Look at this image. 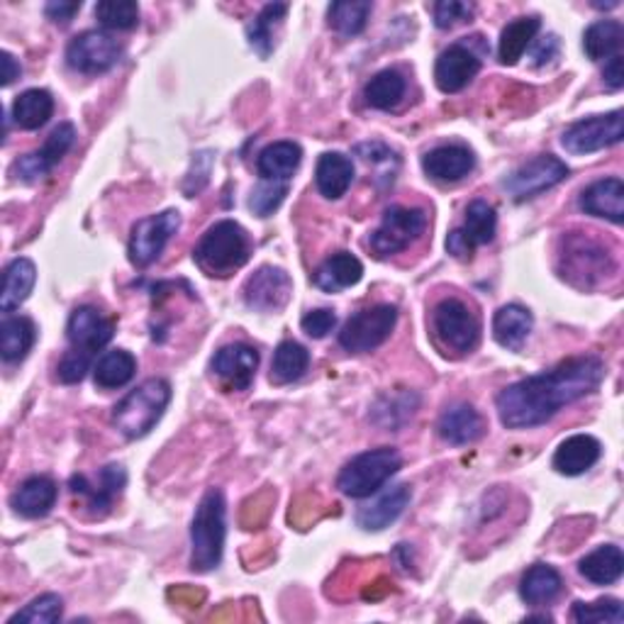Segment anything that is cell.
I'll return each mask as SVG.
<instances>
[{
    "label": "cell",
    "mask_w": 624,
    "mask_h": 624,
    "mask_svg": "<svg viewBox=\"0 0 624 624\" xmlns=\"http://www.w3.org/2000/svg\"><path fill=\"white\" fill-rule=\"evenodd\" d=\"M605 364L593 354L561 361L551 371L522 379L497 395V415L507 429H532L600 388Z\"/></svg>",
    "instance_id": "6da1fadb"
},
{
    "label": "cell",
    "mask_w": 624,
    "mask_h": 624,
    "mask_svg": "<svg viewBox=\"0 0 624 624\" xmlns=\"http://www.w3.org/2000/svg\"><path fill=\"white\" fill-rule=\"evenodd\" d=\"M227 503L218 488H212L196 510L190 525V569L206 573L218 569L227 537Z\"/></svg>",
    "instance_id": "7a4b0ae2"
},
{
    "label": "cell",
    "mask_w": 624,
    "mask_h": 624,
    "mask_svg": "<svg viewBox=\"0 0 624 624\" xmlns=\"http://www.w3.org/2000/svg\"><path fill=\"white\" fill-rule=\"evenodd\" d=\"M249 254H252V242L244 227L234 220L215 222L210 230L200 237V242L193 249L196 264L206 271L208 276H230L237 269H242Z\"/></svg>",
    "instance_id": "3957f363"
},
{
    "label": "cell",
    "mask_w": 624,
    "mask_h": 624,
    "mask_svg": "<svg viewBox=\"0 0 624 624\" xmlns=\"http://www.w3.org/2000/svg\"><path fill=\"white\" fill-rule=\"evenodd\" d=\"M172 403V385L164 379H150L140 383L116 405L112 423L128 439L150 435Z\"/></svg>",
    "instance_id": "277c9868"
},
{
    "label": "cell",
    "mask_w": 624,
    "mask_h": 624,
    "mask_svg": "<svg viewBox=\"0 0 624 624\" xmlns=\"http://www.w3.org/2000/svg\"><path fill=\"white\" fill-rule=\"evenodd\" d=\"M403 469V457L391 447L371 449L359 453L342 469L337 479V488L347 497H369L388 483L395 473Z\"/></svg>",
    "instance_id": "5b68a950"
},
{
    "label": "cell",
    "mask_w": 624,
    "mask_h": 624,
    "mask_svg": "<svg viewBox=\"0 0 624 624\" xmlns=\"http://www.w3.org/2000/svg\"><path fill=\"white\" fill-rule=\"evenodd\" d=\"M433 330L439 344L457 351V354H471L481 342V320L459 298H445L437 303L433 313Z\"/></svg>",
    "instance_id": "8992f818"
},
{
    "label": "cell",
    "mask_w": 624,
    "mask_h": 624,
    "mask_svg": "<svg viewBox=\"0 0 624 624\" xmlns=\"http://www.w3.org/2000/svg\"><path fill=\"white\" fill-rule=\"evenodd\" d=\"M395 322H398V310L393 305H373L349 317L339 332V347L351 354H366L391 337Z\"/></svg>",
    "instance_id": "52a82bcc"
},
{
    "label": "cell",
    "mask_w": 624,
    "mask_h": 624,
    "mask_svg": "<svg viewBox=\"0 0 624 624\" xmlns=\"http://www.w3.org/2000/svg\"><path fill=\"white\" fill-rule=\"evenodd\" d=\"M427 230V212L419 208L393 206L383 212L379 230L371 234L369 247L376 256H393L405 252Z\"/></svg>",
    "instance_id": "ba28073f"
},
{
    "label": "cell",
    "mask_w": 624,
    "mask_h": 624,
    "mask_svg": "<svg viewBox=\"0 0 624 624\" xmlns=\"http://www.w3.org/2000/svg\"><path fill=\"white\" fill-rule=\"evenodd\" d=\"M180 230V212L178 210H164L158 215L140 220L132 227L128 254L130 261L138 269L152 266L154 261L162 256L168 240Z\"/></svg>",
    "instance_id": "9c48e42d"
},
{
    "label": "cell",
    "mask_w": 624,
    "mask_h": 624,
    "mask_svg": "<svg viewBox=\"0 0 624 624\" xmlns=\"http://www.w3.org/2000/svg\"><path fill=\"white\" fill-rule=\"evenodd\" d=\"M622 138H624V112L612 110L607 116H595L573 122L571 128L563 132L561 144L569 154L583 156L607 150L612 144H620Z\"/></svg>",
    "instance_id": "30bf717a"
},
{
    "label": "cell",
    "mask_w": 624,
    "mask_h": 624,
    "mask_svg": "<svg viewBox=\"0 0 624 624\" xmlns=\"http://www.w3.org/2000/svg\"><path fill=\"white\" fill-rule=\"evenodd\" d=\"M566 176H569V166H566L559 156L539 154L529 158L527 164L515 168V172L503 180V186L515 202H525L537 198L544 190L559 186L561 180H566Z\"/></svg>",
    "instance_id": "8fae6325"
},
{
    "label": "cell",
    "mask_w": 624,
    "mask_h": 624,
    "mask_svg": "<svg viewBox=\"0 0 624 624\" xmlns=\"http://www.w3.org/2000/svg\"><path fill=\"white\" fill-rule=\"evenodd\" d=\"M566 252L561 254V259L566 261L563 278H569L571 283L581 288H590L595 286L598 281H603L612 269V259L605 252L603 247L595 244L590 237L576 234V237H566L563 240Z\"/></svg>",
    "instance_id": "7c38bea8"
},
{
    "label": "cell",
    "mask_w": 624,
    "mask_h": 624,
    "mask_svg": "<svg viewBox=\"0 0 624 624\" xmlns=\"http://www.w3.org/2000/svg\"><path fill=\"white\" fill-rule=\"evenodd\" d=\"M122 56V44L108 32L88 30L66 47V64L81 74H103L112 69Z\"/></svg>",
    "instance_id": "4fadbf2b"
},
{
    "label": "cell",
    "mask_w": 624,
    "mask_h": 624,
    "mask_svg": "<svg viewBox=\"0 0 624 624\" xmlns=\"http://www.w3.org/2000/svg\"><path fill=\"white\" fill-rule=\"evenodd\" d=\"M495 227H497V218L491 202L473 200L467 208L463 225L457 227V230H451V234L447 237V252L461 261L471 259L475 249L493 242Z\"/></svg>",
    "instance_id": "5bb4252c"
},
{
    "label": "cell",
    "mask_w": 624,
    "mask_h": 624,
    "mask_svg": "<svg viewBox=\"0 0 624 624\" xmlns=\"http://www.w3.org/2000/svg\"><path fill=\"white\" fill-rule=\"evenodd\" d=\"M112 337H116V320H110L90 305L76 308L66 322V339L72 344L69 351H76L86 359H96L98 351L110 344Z\"/></svg>",
    "instance_id": "9a60e30c"
},
{
    "label": "cell",
    "mask_w": 624,
    "mask_h": 624,
    "mask_svg": "<svg viewBox=\"0 0 624 624\" xmlns=\"http://www.w3.org/2000/svg\"><path fill=\"white\" fill-rule=\"evenodd\" d=\"M74 142H76V128L72 122H62L59 128L50 134L42 150L18 158L13 174L20 180H25V184H35V180L52 174V168L62 162L66 152L74 146Z\"/></svg>",
    "instance_id": "2e32d148"
},
{
    "label": "cell",
    "mask_w": 624,
    "mask_h": 624,
    "mask_svg": "<svg viewBox=\"0 0 624 624\" xmlns=\"http://www.w3.org/2000/svg\"><path fill=\"white\" fill-rule=\"evenodd\" d=\"M242 293L247 308L259 313H278L291 300L293 281L283 269L261 266L254 276H249Z\"/></svg>",
    "instance_id": "e0dca14e"
},
{
    "label": "cell",
    "mask_w": 624,
    "mask_h": 624,
    "mask_svg": "<svg viewBox=\"0 0 624 624\" xmlns=\"http://www.w3.org/2000/svg\"><path fill=\"white\" fill-rule=\"evenodd\" d=\"M69 485L74 495L86 497L88 507L94 510L96 515H106L112 503L122 495V488L128 485V473H124L120 463H108L106 469H100L96 481H90L88 475L78 473L74 475Z\"/></svg>",
    "instance_id": "ac0fdd59"
},
{
    "label": "cell",
    "mask_w": 624,
    "mask_h": 624,
    "mask_svg": "<svg viewBox=\"0 0 624 624\" xmlns=\"http://www.w3.org/2000/svg\"><path fill=\"white\" fill-rule=\"evenodd\" d=\"M481 72V59L467 44H451L435 64V84L441 94H459Z\"/></svg>",
    "instance_id": "d6986e66"
},
{
    "label": "cell",
    "mask_w": 624,
    "mask_h": 624,
    "mask_svg": "<svg viewBox=\"0 0 624 624\" xmlns=\"http://www.w3.org/2000/svg\"><path fill=\"white\" fill-rule=\"evenodd\" d=\"M259 369V351L249 344H227L212 357V373L232 391H247Z\"/></svg>",
    "instance_id": "ffe728a7"
},
{
    "label": "cell",
    "mask_w": 624,
    "mask_h": 624,
    "mask_svg": "<svg viewBox=\"0 0 624 624\" xmlns=\"http://www.w3.org/2000/svg\"><path fill=\"white\" fill-rule=\"evenodd\" d=\"M578 206L585 215H593V218H605L612 225L624 222V184L622 178L612 176L590 184L581 198H578Z\"/></svg>",
    "instance_id": "44dd1931"
},
{
    "label": "cell",
    "mask_w": 624,
    "mask_h": 624,
    "mask_svg": "<svg viewBox=\"0 0 624 624\" xmlns=\"http://www.w3.org/2000/svg\"><path fill=\"white\" fill-rule=\"evenodd\" d=\"M475 166V156L471 150L461 144H445L437 150L427 152L423 156V168L425 174L439 180V184H457V180L467 178Z\"/></svg>",
    "instance_id": "7402d4cb"
},
{
    "label": "cell",
    "mask_w": 624,
    "mask_h": 624,
    "mask_svg": "<svg viewBox=\"0 0 624 624\" xmlns=\"http://www.w3.org/2000/svg\"><path fill=\"white\" fill-rule=\"evenodd\" d=\"M439 437L453 447H467L485 435V419L469 403H457L441 413L437 423Z\"/></svg>",
    "instance_id": "603a6c76"
},
{
    "label": "cell",
    "mask_w": 624,
    "mask_h": 624,
    "mask_svg": "<svg viewBox=\"0 0 624 624\" xmlns=\"http://www.w3.org/2000/svg\"><path fill=\"white\" fill-rule=\"evenodd\" d=\"M413 491L410 485H393L391 491H385L376 503L364 505L357 513V525L366 532H381L385 527H391L395 519H398L407 503H410Z\"/></svg>",
    "instance_id": "cb8c5ba5"
},
{
    "label": "cell",
    "mask_w": 624,
    "mask_h": 624,
    "mask_svg": "<svg viewBox=\"0 0 624 624\" xmlns=\"http://www.w3.org/2000/svg\"><path fill=\"white\" fill-rule=\"evenodd\" d=\"M600 453H603V447H600V441L595 437L573 435L561 441L551 463L561 475H581L595 467Z\"/></svg>",
    "instance_id": "d4e9b609"
},
{
    "label": "cell",
    "mask_w": 624,
    "mask_h": 624,
    "mask_svg": "<svg viewBox=\"0 0 624 624\" xmlns=\"http://www.w3.org/2000/svg\"><path fill=\"white\" fill-rule=\"evenodd\" d=\"M315 184L327 200H339L354 184V162L342 152H327L315 168Z\"/></svg>",
    "instance_id": "484cf974"
},
{
    "label": "cell",
    "mask_w": 624,
    "mask_h": 624,
    "mask_svg": "<svg viewBox=\"0 0 624 624\" xmlns=\"http://www.w3.org/2000/svg\"><path fill=\"white\" fill-rule=\"evenodd\" d=\"M56 495H59V491H56V483L52 479H47V475H32L10 497V505H13L18 515L37 519L54 507Z\"/></svg>",
    "instance_id": "4316f807"
},
{
    "label": "cell",
    "mask_w": 624,
    "mask_h": 624,
    "mask_svg": "<svg viewBox=\"0 0 624 624\" xmlns=\"http://www.w3.org/2000/svg\"><path fill=\"white\" fill-rule=\"evenodd\" d=\"M364 276V264L349 252L332 254L325 264L315 271L313 283L325 293H339L344 288L357 286Z\"/></svg>",
    "instance_id": "83f0119b"
},
{
    "label": "cell",
    "mask_w": 624,
    "mask_h": 624,
    "mask_svg": "<svg viewBox=\"0 0 624 624\" xmlns=\"http://www.w3.org/2000/svg\"><path fill=\"white\" fill-rule=\"evenodd\" d=\"M532 325H535V317L527 308H522L517 303L503 305L493 317V337L501 347L519 351L527 342Z\"/></svg>",
    "instance_id": "f1b7e54d"
},
{
    "label": "cell",
    "mask_w": 624,
    "mask_h": 624,
    "mask_svg": "<svg viewBox=\"0 0 624 624\" xmlns=\"http://www.w3.org/2000/svg\"><path fill=\"white\" fill-rule=\"evenodd\" d=\"M37 283V269L30 259H13L3 274V293H0V310L13 313L30 298Z\"/></svg>",
    "instance_id": "f546056e"
},
{
    "label": "cell",
    "mask_w": 624,
    "mask_h": 624,
    "mask_svg": "<svg viewBox=\"0 0 624 624\" xmlns=\"http://www.w3.org/2000/svg\"><path fill=\"white\" fill-rule=\"evenodd\" d=\"M303 162V150L295 142H274L256 158L259 176L264 180H291Z\"/></svg>",
    "instance_id": "4dcf8cb0"
},
{
    "label": "cell",
    "mask_w": 624,
    "mask_h": 624,
    "mask_svg": "<svg viewBox=\"0 0 624 624\" xmlns=\"http://www.w3.org/2000/svg\"><path fill=\"white\" fill-rule=\"evenodd\" d=\"M578 571H581V576L590 583L612 585L622 578L624 554L615 544H603V547L583 556L581 563H578Z\"/></svg>",
    "instance_id": "1f68e13d"
},
{
    "label": "cell",
    "mask_w": 624,
    "mask_h": 624,
    "mask_svg": "<svg viewBox=\"0 0 624 624\" xmlns=\"http://www.w3.org/2000/svg\"><path fill=\"white\" fill-rule=\"evenodd\" d=\"M10 116H13L20 130H28V132L40 130L54 116V98L50 90L30 88L25 90V94H20L15 98L13 108H10Z\"/></svg>",
    "instance_id": "d6a6232c"
},
{
    "label": "cell",
    "mask_w": 624,
    "mask_h": 624,
    "mask_svg": "<svg viewBox=\"0 0 624 624\" xmlns=\"http://www.w3.org/2000/svg\"><path fill=\"white\" fill-rule=\"evenodd\" d=\"M35 322L30 317H6L3 325H0V357L8 364H15V361H22L28 354L32 344H35Z\"/></svg>",
    "instance_id": "836d02e7"
},
{
    "label": "cell",
    "mask_w": 624,
    "mask_h": 624,
    "mask_svg": "<svg viewBox=\"0 0 624 624\" xmlns=\"http://www.w3.org/2000/svg\"><path fill=\"white\" fill-rule=\"evenodd\" d=\"M563 588L561 576L556 569L547 563H535L532 569L522 576V583H519V595L525 600L527 605H549L551 600L559 598Z\"/></svg>",
    "instance_id": "e575fe53"
},
{
    "label": "cell",
    "mask_w": 624,
    "mask_h": 624,
    "mask_svg": "<svg viewBox=\"0 0 624 624\" xmlns=\"http://www.w3.org/2000/svg\"><path fill=\"white\" fill-rule=\"evenodd\" d=\"M134 373H138V359L124 349L106 351L94 364V381L103 391L122 388L134 379Z\"/></svg>",
    "instance_id": "d590c367"
},
{
    "label": "cell",
    "mask_w": 624,
    "mask_h": 624,
    "mask_svg": "<svg viewBox=\"0 0 624 624\" xmlns=\"http://www.w3.org/2000/svg\"><path fill=\"white\" fill-rule=\"evenodd\" d=\"M539 28V18H517L505 25L501 42H497V59H501V64L515 66L522 59V54L529 50V44L535 42Z\"/></svg>",
    "instance_id": "8d00e7d4"
},
{
    "label": "cell",
    "mask_w": 624,
    "mask_h": 624,
    "mask_svg": "<svg viewBox=\"0 0 624 624\" xmlns=\"http://www.w3.org/2000/svg\"><path fill=\"white\" fill-rule=\"evenodd\" d=\"M624 30L617 20H598L585 30L583 35V52L588 59L600 62V59H612L617 56L622 47Z\"/></svg>",
    "instance_id": "74e56055"
},
{
    "label": "cell",
    "mask_w": 624,
    "mask_h": 624,
    "mask_svg": "<svg viewBox=\"0 0 624 624\" xmlns=\"http://www.w3.org/2000/svg\"><path fill=\"white\" fill-rule=\"evenodd\" d=\"M371 10L373 6L369 0H337L327 10V20H330V28L342 37H357L364 32Z\"/></svg>",
    "instance_id": "f35d334b"
},
{
    "label": "cell",
    "mask_w": 624,
    "mask_h": 624,
    "mask_svg": "<svg viewBox=\"0 0 624 624\" xmlns=\"http://www.w3.org/2000/svg\"><path fill=\"white\" fill-rule=\"evenodd\" d=\"M405 90H407V84H405L403 74L395 69H385L373 76L366 84L364 88L366 106L376 108V110H393L405 98Z\"/></svg>",
    "instance_id": "ab89813d"
},
{
    "label": "cell",
    "mask_w": 624,
    "mask_h": 624,
    "mask_svg": "<svg viewBox=\"0 0 624 624\" xmlns=\"http://www.w3.org/2000/svg\"><path fill=\"white\" fill-rule=\"evenodd\" d=\"M310 366L308 349L298 342H281L271 361V381L274 383H293L305 376Z\"/></svg>",
    "instance_id": "60d3db41"
},
{
    "label": "cell",
    "mask_w": 624,
    "mask_h": 624,
    "mask_svg": "<svg viewBox=\"0 0 624 624\" xmlns=\"http://www.w3.org/2000/svg\"><path fill=\"white\" fill-rule=\"evenodd\" d=\"M288 6L286 3H269L261 13L256 15V20L249 25L247 37L252 50L266 59V56L274 52V30L281 25V20L286 18Z\"/></svg>",
    "instance_id": "b9f144b4"
},
{
    "label": "cell",
    "mask_w": 624,
    "mask_h": 624,
    "mask_svg": "<svg viewBox=\"0 0 624 624\" xmlns=\"http://www.w3.org/2000/svg\"><path fill=\"white\" fill-rule=\"evenodd\" d=\"M96 18L106 30H132L140 22V6L134 0H103L96 6Z\"/></svg>",
    "instance_id": "7bdbcfd3"
},
{
    "label": "cell",
    "mask_w": 624,
    "mask_h": 624,
    "mask_svg": "<svg viewBox=\"0 0 624 624\" xmlns=\"http://www.w3.org/2000/svg\"><path fill=\"white\" fill-rule=\"evenodd\" d=\"M571 617L581 624H622L624 607L617 598H603L595 603H573Z\"/></svg>",
    "instance_id": "ee69618b"
},
{
    "label": "cell",
    "mask_w": 624,
    "mask_h": 624,
    "mask_svg": "<svg viewBox=\"0 0 624 624\" xmlns=\"http://www.w3.org/2000/svg\"><path fill=\"white\" fill-rule=\"evenodd\" d=\"M64 612V603L59 595L47 593L32 600L30 605L22 607L20 612H15L13 617L8 620V624H18V622H30V624H52L59 622Z\"/></svg>",
    "instance_id": "f6af8a7d"
},
{
    "label": "cell",
    "mask_w": 624,
    "mask_h": 624,
    "mask_svg": "<svg viewBox=\"0 0 624 624\" xmlns=\"http://www.w3.org/2000/svg\"><path fill=\"white\" fill-rule=\"evenodd\" d=\"M286 196H288L286 180L261 178V184L252 190V198H249V208H252L259 218H269V215H274L281 208V202L286 200Z\"/></svg>",
    "instance_id": "bcb514c9"
},
{
    "label": "cell",
    "mask_w": 624,
    "mask_h": 624,
    "mask_svg": "<svg viewBox=\"0 0 624 624\" xmlns=\"http://www.w3.org/2000/svg\"><path fill=\"white\" fill-rule=\"evenodd\" d=\"M473 6L461 3V0H439L435 6V25L439 30H449L459 22H467L473 18Z\"/></svg>",
    "instance_id": "7dc6e473"
},
{
    "label": "cell",
    "mask_w": 624,
    "mask_h": 624,
    "mask_svg": "<svg viewBox=\"0 0 624 624\" xmlns=\"http://www.w3.org/2000/svg\"><path fill=\"white\" fill-rule=\"evenodd\" d=\"M94 369V359H86L76 351H66L64 359L56 366V376H59L62 383H78L86 379V373Z\"/></svg>",
    "instance_id": "c3c4849f"
},
{
    "label": "cell",
    "mask_w": 624,
    "mask_h": 624,
    "mask_svg": "<svg viewBox=\"0 0 624 624\" xmlns=\"http://www.w3.org/2000/svg\"><path fill=\"white\" fill-rule=\"evenodd\" d=\"M303 332L313 339H322L337 327V315L332 310H313L300 320Z\"/></svg>",
    "instance_id": "681fc988"
},
{
    "label": "cell",
    "mask_w": 624,
    "mask_h": 624,
    "mask_svg": "<svg viewBox=\"0 0 624 624\" xmlns=\"http://www.w3.org/2000/svg\"><path fill=\"white\" fill-rule=\"evenodd\" d=\"M78 10H81V3H66V0H52V3H47V8H44V13H47V18L52 22H56V25H69Z\"/></svg>",
    "instance_id": "f907efd6"
},
{
    "label": "cell",
    "mask_w": 624,
    "mask_h": 624,
    "mask_svg": "<svg viewBox=\"0 0 624 624\" xmlns=\"http://www.w3.org/2000/svg\"><path fill=\"white\" fill-rule=\"evenodd\" d=\"M559 37L556 35H547L544 37L539 44H537V50L532 52V59H535V66H547L551 64L556 56H559Z\"/></svg>",
    "instance_id": "816d5d0a"
},
{
    "label": "cell",
    "mask_w": 624,
    "mask_h": 624,
    "mask_svg": "<svg viewBox=\"0 0 624 624\" xmlns=\"http://www.w3.org/2000/svg\"><path fill=\"white\" fill-rule=\"evenodd\" d=\"M603 78H605V86L610 90H620L624 86V66H622V56H612V59L605 64V72H603Z\"/></svg>",
    "instance_id": "f5cc1de1"
},
{
    "label": "cell",
    "mask_w": 624,
    "mask_h": 624,
    "mask_svg": "<svg viewBox=\"0 0 624 624\" xmlns=\"http://www.w3.org/2000/svg\"><path fill=\"white\" fill-rule=\"evenodd\" d=\"M0 62H3V86H10L15 78H20V64L15 62V56L10 52H3Z\"/></svg>",
    "instance_id": "db71d44e"
}]
</instances>
